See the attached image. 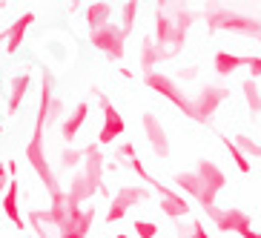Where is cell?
Returning <instances> with one entry per match:
<instances>
[{
	"label": "cell",
	"mask_w": 261,
	"mask_h": 238,
	"mask_svg": "<svg viewBox=\"0 0 261 238\" xmlns=\"http://www.w3.org/2000/svg\"><path fill=\"white\" fill-rule=\"evenodd\" d=\"M32 20H35V15H23L12 29H9V52H17V46H20V40H23V35H26Z\"/></svg>",
	"instance_id": "obj_2"
},
{
	"label": "cell",
	"mask_w": 261,
	"mask_h": 238,
	"mask_svg": "<svg viewBox=\"0 0 261 238\" xmlns=\"http://www.w3.org/2000/svg\"><path fill=\"white\" fill-rule=\"evenodd\" d=\"M84 115H86V107H77V112H75V118H72V123H66V126H63V135H66V138H72V135H75V129L81 126Z\"/></svg>",
	"instance_id": "obj_4"
},
{
	"label": "cell",
	"mask_w": 261,
	"mask_h": 238,
	"mask_svg": "<svg viewBox=\"0 0 261 238\" xmlns=\"http://www.w3.org/2000/svg\"><path fill=\"white\" fill-rule=\"evenodd\" d=\"M26 86H29V77H15V84H12V95H9V107L17 109L20 107V98L26 95Z\"/></svg>",
	"instance_id": "obj_3"
},
{
	"label": "cell",
	"mask_w": 261,
	"mask_h": 238,
	"mask_svg": "<svg viewBox=\"0 0 261 238\" xmlns=\"http://www.w3.org/2000/svg\"><path fill=\"white\" fill-rule=\"evenodd\" d=\"M0 204H3V213L9 215V221L23 230V215H20V209H17V184L15 181H9V190H6V195L0 198Z\"/></svg>",
	"instance_id": "obj_1"
}]
</instances>
